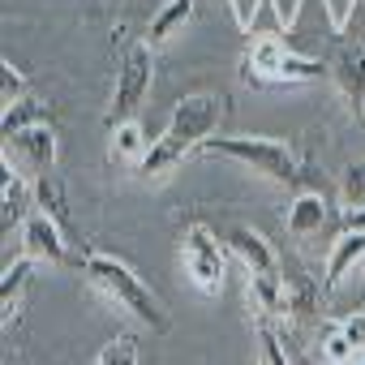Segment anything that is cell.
Returning a JSON list of instances; mask_svg holds the SVG:
<instances>
[{"mask_svg": "<svg viewBox=\"0 0 365 365\" xmlns=\"http://www.w3.org/2000/svg\"><path fill=\"white\" fill-rule=\"evenodd\" d=\"M224 116H228V99L220 91H190V95H180L172 116H168V129L159 138H150V150H146V159L133 172L146 176V180L168 176L172 168L185 163L194 150H202L207 138L220 133Z\"/></svg>", "mask_w": 365, "mask_h": 365, "instance_id": "cell-1", "label": "cell"}, {"mask_svg": "<svg viewBox=\"0 0 365 365\" xmlns=\"http://www.w3.org/2000/svg\"><path fill=\"white\" fill-rule=\"evenodd\" d=\"M82 275H86L112 305H120L133 322H142L146 331H155V335H168V331H172V318H168L159 292H155L129 262H120V258H112V254H99V250H86Z\"/></svg>", "mask_w": 365, "mask_h": 365, "instance_id": "cell-2", "label": "cell"}, {"mask_svg": "<svg viewBox=\"0 0 365 365\" xmlns=\"http://www.w3.org/2000/svg\"><path fill=\"white\" fill-rule=\"evenodd\" d=\"M202 155H220V159H232V163H245L250 172L275 180V185H288L297 190V180H301V155L292 142L284 138H267V133H237V138H207Z\"/></svg>", "mask_w": 365, "mask_h": 365, "instance_id": "cell-3", "label": "cell"}, {"mask_svg": "<svg viewBox=\"0 0 365 365\" xmlns=\"http://www.w3.org/2000/svg\"><path fill=\"white\" fill-rule=\"evenodd\" d=\"M327 73H331L327 61L301 56L275 35H258L250 43V52L241 56V82L245 86H297V82H318Z\"/></svg>", "mask_w": 365, "mask_h": 365, "instance_id": "cell-4", "label": "cell"}, {"mask_svg": "<svg viewBox=\"0 0 365 365\" xmlns=\"http://www.w3.org/2000/svg\"><path fill=\"white\" fill-rule=\"evenodd\" d=\"M150 78H155V48L142 39V43H133V48L125 52V61H120V69H116L112 103H108V116H103L108 129H116V125H125V120H138V112H142V103H146V95H150Z\"/></svg>", "mask_w": 365, "mask_h": 365, "instance_id": "cell-5", "label": "cell"}, {"mask_svg": "<svg viewBox=\"0 0 365 365\" xmlns=\"http://www.w3.org/2000/svg\"><path fill=\"white\" fill-rule=\"evenodd\" d=\"M180 262H185V275L207 297H220L224 275H228V254H224L220 237L207 224H190L185 228V237H180Z\"/></svg>", "mask_w": 365, "mask_h": 365, "instance_id": "cell-6", "label": "cell"}, {"mask_svg": "<svg viewBox=\"0 0 365 365\" xmlns=\"http://www.w3.org/2000/svg\"><path fill=\"white\" fill-rule=\"evenodd\" d=\"M22 254H31L43 267H78V262H86V245H78L43 211H31L26 215V224H22Z\"/></svg>", "mask_w": 365, "mask_h": 365, "instance_id": "cell-7", "label": "cell"}, {"mask_svg": "<svg viewBox=\"0 0 365 365\" xmlns=\"http://www.w3.org/2000/svg\"><path fill=\"white\" fill-rule=\"evenodd\" d=\"M56 159H61V142H56L52 125H35V129H22V133L5 138V163L14 172H22L26 180H39L48 172H56Z\"/></svg>", "mask_w": 365, "mask_h": 365, "instance_id": "cell-8", "label": "cell"}, {"mask_svg": "<svg viewBox=\"0 0 365 365\" xmlns=\"http://www.w3.org/2000/svg\"><path fill=\"white\" fill-rule=\"evenodd\" d=\"M279 271H284V292H288L284 322H288V318H297V322H309V318H318L327 288L314 279V271H309L305 262H292V258H279Z\"/></svg>", "mask_w": 365, "mask_h": 365, "instance_id": "cell-9", "label": "cell"}, {"mask_svg": "<svg viewBox=\"0 0 365 365\" xmlns=\"http://www.w3.org/2000/svg\"><path fill=\"white\" fill-rule=\"evenodd\" d=\"M327 220H331V198H327V190H297L292 202H288V211H284V228H288L292 241L318 237V232L327 228Z\"/></svg>", "mask_w": 365, "mask_h": 365, "instance_id": "cell-10", "label": "cell"}, {"mask_svg": "<svg viewBox=\"0 0 365 365\" xmlns=\"http://www.w3.org/2000/svg\"><path fill=\"white\" fill-rule=\"evenodd\" d=\"M331 78H335V86L344 91V99L365 103V35H352V39H339V43H335Z\"/></svg>", "mask_w": 365, "mask_h": 365, "instance_id": "cell-11", "label": "cell"}, {"mask_svg": "<svg viewBox=\"0 0 365 365\" xmlns=\"http://www.w3.org/2000/svg\"><path fill=\"white\" fill-rule=\"evenodd\" d=\"M245 297H250V305H254L258 318L284 322V309H288L284 271H250V275H245Z\"/></svg>", "mask_w": 365, "mask_h": 365, "instance_id": "cell-12", "label": "cell"}, {"mask_svg": "<svg viewBox=\"0 0 365 365\" xmlns=\"http://www.w3.org/2000/svg\"><path fill=\"white\" fill-rule=\"evenodd\" d=\"M356 262H365V232H339L331 241V250H327V262H322V288H327V297L352 275Z\"/></svg>", "mask_w": 365, "mask_h": 365, "instance_id": "cell-13", "label": "cell"}, {"mask_svg": "<svg viewBox=\"0 0 365 365\" xmlns=\"http://www.w3.org/2000/svg\"><path fill=\"white\" fill-rule=\"evenodd\" d=\"M228 250L241 258L245 275H250V271H279V254H275V245H271L258 228H250V224H237V228L228 232Z\"/></svg>", "mask_w": 365, "mask_h": 365, "instance_id": "cell-14", "label": "cell"}, {"mask_svg": "<svg viewBox=\"0 0 365 365\" xmlns=\"http://www.w3.org/2000/svg\"><path fill=\"white\" fill-rule=\"evenodd\" d=\"M35 267H39V262H35L31 254H22L18 262L5 267V279H0V309H5V327L18 322L22 301H26V292H31V284H35Z\"/></svg>", "mask_w": 365, "mask_h": 365, "instance_id": "cell-15", "label": "cell"}, {"mask_svg": "<svg viewBox=\"0 0 365 365\" xmlns=\"http://www.w3.org/2000/svg\"><path fill=\"white\" fill-rule=\"evenodd\" d=\"M190 22H194V0H163V5L150 14V22H146V43L163 48L168 39H176Z\"/></svg>", "mask_w": 365, "mask_h": 365, "instance_id": "cell-16", "label": "cell"}, {"mask_svg": "<svg viewBox=\"0 0 365 365\" xmlns=\"http://www.w3.org/2000/svg\"><path fill=\"white\" fill-rule=\"evenodd\" d=\"M0 224H5V232L9 228H18V224H26V215H31V207H35V185L22 176V172H14L9 163H5V190H0Z\"/></svg>", "mask_w": 365, "mask_h": 365, "instance_id": "cell-17", "label": "cell"}, {"mask_svg": "<svg viewBox=\"0 0 365 365\" xmlns=\"http://www.w3.org/2000/svg\"><path fill=\"white\" fill-rule=\"evenodd\" d=\"M35 185V211H43L48 220H56L69 237H73V220H69V194H65V185L48 172V176H39V180H31ZM78 241V237H73Z\"/></svg>", "mask_w": 365, "mask_h": 365, "instance_id": "cell-18", "label": "cell"}, {"mask_svg": "<svg viewBox=\"0 0 365 365\" xmlns=\"http://www.w3.org/2000/svg\"><path fill=\"white\" fill-rule=\"evenodd\" d=\"M35 125H52V108H48V99L26 95V99H18V103L5 108V116H0V138L22 133V129H35Z\"/></svg>", "mask_w": 365, "mask_h": 365, "instance_id": "cell-19", "label": "cell"}, {"mask_svg": "<svg viewBox=\"0 0 365 365\" xmlns=\"http://www.w3.org/2000/svg\"><path fill=\"white\" fill-rule=\"evenodd\" d=\"M108 133H112V159H116V163L138 168V163L146 159L150 142H146V129H142L138 120H125V125H116V129H108Z\"/></svg>", "mask_w": 365, "mask_h": 365, "instance_id": "cell-20", "label": "cell"}, {"mask_svg": "<svg viewBox=\"0 0 365 365\" xmlns=\"http://www.w3.org/2000/svg\"><path fill=\"white\" fill-rule=\"evenodd\" d=\"M95 365H138V335H133V331L112 335V339L99 348V361H95Z\"/></svg>", "mask_w": 365, "mask_h": 365, "instance_id": "cell-21", "label": "cell"}, {"mask_svg": "<svg viewBox=\"0 0 365 365\" xmlns=\"http://www.w3.org/2000/svg\"><path fill=\"white\" fill-rule=\"evenodd\" d=\"M318 356H322L327 365H352V361H356L361 352L352 348V339H348V335H344L339 327H331V331H327V339L318 344Z\"/></svg>", "mask_w": 365, "mask_h": 365, "instance_id": "cell-22", "label": "cell"}, {"mask_svg": "<svg viewBox=\"0 0 365 365\" xmlns=\"http://www.w3.org/2000/svg\"><path fill=\"white\" fill-rule=\"evenodd\" d=\"M339 198L344 207H365V159H352L339 176Z\"/></svg>", "mask_w": 365, "mask_h": 365, "instance_id": "cell-23", "label": "cell"}, {"mask_svg": "<svg viewBox=\"0 0 365 365\" xmlns=\"http://www.w3.org/2000/svg\"><path fill=\"white\" fill-rule=\"evenodd\" d=\"M18 99H26V78H22V69L18 65H0V103H18Z\"/></svg>", "mask_w": 365, "mask_h": 365, "instance_id": "cell-24", "label": "cell"}, {"mask_svg": "<svg viewBox=\"0 0 365 365\" xmlns=\"http://www.w3.org/2000/svg\"><path fill=\"white\" fill-rule=\"evenodd\" d=\"M339 331L352 339L356 352H365V309H352L348 318H339Z\"/></svg>", "mask_w": 365, "mask_h": 365, "instance_id": "cell-25", "label": "cell"}, {"mask_svg": "<svg viewBox=\"0 0 365 365\" xmlns=\"http://www.w3.org/2000/svg\"><path fill=\"white\" fill-rule=\"evenodd\" d=\"M344 232H365V207H344Z\"/></svg>", "mask_w": 365, "mask_h": 365, "instance_id": "cell-26", "label": "cell"}, {"mask_svg": "<svg viewBox=\"0 0 365 365\" xmlns=\"http://www.w3.org/2000/svg\"><path fill=\"white\" fill-rule=\"evenodd\" d=\"M224 5H228V9H232V14H237V22H241V26H245V0H224Z\"/></svg>", "mask_w": 365, "mask_h": 365, "instance_id": "cell-27", "label": "cell"}, {"mask_svg": "<svg viewBox=\"0 0 365 365\" xmlns=\"http://www.w3.org/2000/svg\"><path fill=\"white\" fill-rule=\"evenodd\" d=\"M352 365H365V352H361V356H356V361H352Z\"/></svg>", "mask_w": 365, "mask_h": 365, "instance_id": "cell-28", "label": "cell"}, {"mask_svg": "<svg viewBox=\"0 0 365 365\" xmlns=\"http://www.w3.org/2000/svg\"><path fill=\"white\" fill-rule=\"evenodd\" d=\"M361 112H365V103H361Z\"/></svg>", "mask_w": 365, "mask_h": 365, "instance_id": "cell-29", "label": "cell"}, {"mask_svg": "<svg viewBox=\"0 0 365 365\" xmlns=\"http://www.w3.org/2000/svg\"><path fill=\"white\" fill-rule=\"evenodd\" d=\"M258 365H267V361H258Z\"/></svg>", "mask_w": 365, "mask_h": 365, "instance_id": "cell-30", "label": "cell"}]
</instances>
